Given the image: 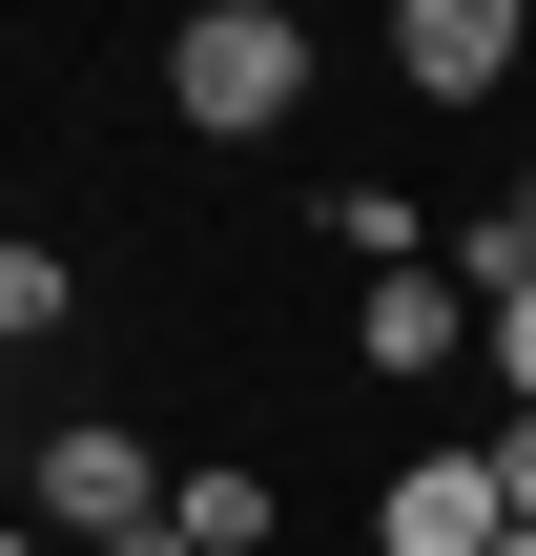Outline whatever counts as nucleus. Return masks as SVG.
<instances>
[{"instance_id":"obj_1","label":"nucleus","mask_w":536,"mask_h":556,"mask_svg":"<svg viewBox=\"0 0 536 556\" xmlns=\"http://www.w3.org/2000/svg\"><path fill=\"white\" fill-rule=\"evenodd\" d=\"M165 103H186L207 144H269V124L310 103V21H289V0H207V21L165 41Z\"/></svg>"},{"instance_id":"obj_6","label":"nucleus","mask_w":536,"mask_h":556,"mask_svg":"<svg viewBox=\"0 0 536 556\" xmlns=\"http://www.w3.org/2000/svg\"><path fill=\"white\" fill-rule=\"evenodd\" d=\"M165 516H186V536H207V556H269V475H248V454H207V475H186Z\"/></svg>"},{"instance_id":"obj_7","label":"nucleus","mask_w":536,"mask_h":556,"mask_svg":"<svg viewBox=\"0 0 536 556\" xmlns=\"http://www.w3.org/2000/svg\"><path fill=\"white\" fill-rule=\"evenodd\" d=\"M310 227H351V268H434V227H413V186H331Z\"/></svg>"},{"instance_id":"obj_4","label":"nucleus","mask_w":536,"mask_h":556,"mask_svg":"<svg viewBox=\"0 0 536 556\" xmlns=\"http://www.w3.org/2000/svg\"><path fill=\"white\" fill-rule=\"evenodd\" d=\"M372 536H392V556H516V495H496V433H434V454H392Z\"/></svg>"},{"instance_id":"obj_9","label":"nucleus","mask_w":536,"mask_h":556,"mask_svg":"<svg viewBox=\"0 0 536 556\" xmlns=\"http://www.w3.org/2000/svg\"><path fill=\"white\" fill-rule=\"evenodd\" d=\"M62 309H83V268H62V248H41V227H21V248H0V330H21V351H41V330H62Z\"/></svg>"},{"instance_id":"obj_8","label":"nucleus","mask_w":536,"mask_h":556,"mask_svg":"<svg viewBox=\"0 0 536 556\" xmlns=\"http://www.w3.org/2000/svg\"><path fill=\"white\" fill-rule=\"evenodd\" d=\"M454 268H475V309H496V289H536V165L496 186V227H454Z\"/></svg>"},{"instance_id":"obj_3","label":"nucleus","mask_w":536,"mask_h":556,"mask_svg":"<svg viewBox=\"0 0 536 556\" xmlns=\"http://www.w3.org/2000/svg\"><path fill=\"white\" fill-rule=\"evenodd\" d=\"M351 351H372V392H434L454 351H496V309H475V268L434 248V268H372V289H351Z\"/></svg>"},{"instance_id":"obj_5","label":"nucleus","mask_w":536,"mask_h":556,"mask_svg":"<svg viewBox=\"0 0 536 556\" xmlns=\"http://www.w3.org/2000/svg\"><path fill=\"white\" fill-rule=\"evenodd\" d=\"M516 62H536L516 0H413V21H392V83H413V103H496Z\"/></svg>"},{"instance_id":"obj_11","label":"nucleus","mask_w":536,"mask_h":556,"mask_svg":"<svg viewBox=\"0 0 536 556\" xmlns=\"http://www.w3.org/2000/svg\"><path fill=\"white\" fill-rule=\"evenodd\" d=\"M496 495H516V536H536V413H496Z\"/></svg>"},{"instance_id":"obj_13","label":"nucleus","mask_w":536,"mask_h":556,"mask_svg":"<svg viewBox=\"0 0 536 556\" xmlns=\"http://www.w3.org/2000/svg\"><path fill=\"white\" fill-rule=\"evenodd\" d=\"M516 556H536V536H516Z\"/></svg>"},{"instance_id":"obj_2","label":"nucleus","mask_w":536,"mask_h":556,"mask_svg":"<svg viewBox=\"0 0 536 556\" xmlns=\"http://www.w3.org/2000/svg\"><path fill=\"white\" fill-rule=\"evenodd\" d=\"M165 495H186V475H165V454H145L124 413H62V433H41V516H62L83 556H124V536H165Z\"/></svg>"},{"instance_id":"obj_12","label":"nucleus","mask_w":536,"mask_h":556,"mask_svg":"<svg viewBox=\"0 0 536 556\" xmlns=\"http://www.w3.org/2000/svg\"><path fill=\"white\" fill-rule=\"evenodd\" d=\"M124 556H207V536H186V516H165V536H124Z\"/></svg>"},{"instance_id":"obj_10","label":"nucleus","mask_w":536,"mask_h":556,"mask_svg":"<svg viewBox=\"0 0 536 556\" xmlns=\"http://www.w3.org/2000/svg\"><path fill=\"white\" fill-rule=\"evenodd\" d=\"M475 371H496V392L536 413V289H496V351H475Z\"/></svg>"}]
</instances>
